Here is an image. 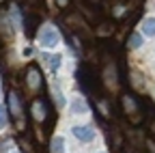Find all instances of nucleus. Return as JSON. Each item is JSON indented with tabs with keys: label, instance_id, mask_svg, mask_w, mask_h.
<instances>
[{
	"label": "nucleus",
	"instance_id": "1",
	"mask_svg": "<svg viewBox=\"0 0 155 153\" xmlns=\"http://www.w3.org/2000/svg\"><path fill=\"white\" fill-rule=\"evenodd\" d=\"M39 41L45 48H54V45L61 43V35H58V30L52 24H43L41 30H39Z\"/></svg>",
	"mask_w": 155,
	"mask_h": 153
},
{
	"label": "nucleus",
	"instance_id": "2",
	"mask_svg": "<svg viewBox=\"0 0 155 153\" xmlns=\"http://www.w3.org/2000/svg\"><path fill=\"white\" fill-rule=\"evenodd\" d=\"M73 136H75L78 140H82V142H88V140L95 138V129L88 127V125H75V127H73Z\"/></svg>",
	"mask_w": 155,
	"mask_h": 153
},
{
	"label": "nucleus",
	"instance_id": "3",
	"mask_svg": "<svg viewBox=\"0 0 155 153\" xmlns=\"http://www.w3.org/2000/svg\"><path fill=\"white\" fill-rule=\"evenodd\" d=\"M28 86H30L32 91H37L39 86H41V75H39L37 67H30V69H28Z\"/></svg>",
	"mask_w": 155,
	"mask_h": 153
},
{
	"label": "nucleus",
	"instance_id": "4",
	"mask_svg": "<svg viewBox=\"0 0 155 153\" xmlns=\"http://www.w3.org/2000/svg\"><path fill=\"white\" fill-rule=\"evenodd\" d=\"M9 104H11V112L15 114V117H19V114H22V108H19V97H17V93H9Z\"/></svg>",
	"mask_w": 155,
	"mask_h": 153
},
{
	"label": "nucleus",
	"instance_id": "5",
	"mask_svg": "<svg viewBox=\"0 0 155 153\" xmlns=\"http://www.w3.org/2000/svg\"><path fill=\"white\" fill-rule=\"evenodd\" d=\"M142 32H144L147 37L155 35V17H153V15H151V17H147V20L142 22Z\"/></svg>",
	"mask_w": 155,
	"mask_h": 153
},
{
	"label": "nucleus",
	"instance_id": "6",
	"mask_svg": "<svg viewBox=\"0 0 155 153\" xmlns=\"http://www.w3.org/2000/svg\"><path fill=\"white\" fill-rule=\"evenodd\" d=\"M32 110H35V119H39V121H41V119H45V117H48V106H45L43 101H37Z\"/></svg>",
	"mask_w": 155,
	"mask_h": 153
},
{
	"label": "nucleus",
	"instance_id": "7",
	"mask_svg": "<svg viewBox=\"0 0 155 153\" xmlns=\"http://www.w3.org/2000/svg\"><path fill=\"white\" fill-rule=\"evenodd\" d=\"M71 112H73V114H86V112H88V106H86L82 99H75V101L71 104Z\"/></svg>",
	"mask_w": 155,
	"mask_h": 153
},
{
	"label": "nucleus",
	"instance_id": "8",
	"mask_svg": "<svg viewBox=\"0 0 155 153\" xmlns=\"http://www.w3.org/2000/svg\"><path fill=\"white\" fill-rule=\"evenodd\" d=\"M52 151H54V153H65V138H63V136H54V140H52Z\"/></svg>",
	"mask_w": 155,
	"mask_h": 153
},
{
	"label": "nucleus",
	"instance_id": "9",
	"mask_svg": "<svg viewBox=\"0 0 155 153\" xmlns=\"http://www.w3.org/2000/svg\"><path fill=\"white\" fill-rule=\"evenodd\" d=\"M123 106H125V110H127L129 114H134V112H138V110H136V101H134L131 97H123Z\"/></svg>",
	"mask_w": 155,
	"mask_h": 153
},
{
	"label": "nucleus",
	"instance_id": "10",
	"mask_svg": "<svg viewBox=\"0 0 155 153\" xmlns=\"http://www.w3.org/2000/svg\"><path fill=\"white\" fill-rule=\"evenodd\" d=\"M129 45H131V48H140V45H142V37H140V35H131Z\"/></svg>",
	"mask_w": 155,
	"mask_h": 153
},
{
	"label": "nucleus",
	"instance_id": "11",
	"mask_svg": "<svg viewBox=\"0 0 155 153\" xmlns=\"http://www.w3.org/2000/svg\"><path fill=\"white\" fill-rule=\"evenodd\" d=\"M61 61H63V58H61V54H54L52 58H50V67H52V69H56L58 65H61Z\"/></svg>",
	"mask_w": 155,
	"mask_h": 153
},
{
	"label": "nucleus",
	"instance_id": "12",
	"mask_svg": "<svg viewBox=\"0 0 155 153\" xmlns=\"http://www.w3.org/2000/svg\"><path fill=\"white\" fill-rule=\"evenodd\" d=\"M5 123V108H0V125Z\"/></svg>",
	"mask_w": 155,
	"mask_h": 153
},
{
	"label": "nucleus",
	"instance_id": "13",
	"mask_svg": "<svg viewBox=\"0 0 155 153\" xmlns=\"http://www.w3.org/2000/svg\"><path fill=\"white\" fill-rule=\"evenodd\" d=\"M58 2H61V5H65V2H67V0H58Z\"/></svg>",
	"mask_w": 155,
	"mask_h": 153
}]
</instances>
